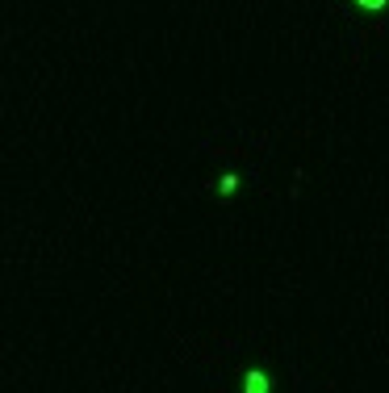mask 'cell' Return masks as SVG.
<instances>
[{
	"mask_svg": "<svg viewBox=\"0 0 389 393\" xmlns=\"http://www.w3.org/2000/svg\"><path fill=\"white\" fill-rule=\"evenodd\" d=\"M268 389H272L268 372H259V368H252V372H247V381H243V393H268Z\"/></svg>",
	"mask_w": 389,
	"mask_h": 393,
	"instance_id": "cell-1",
	"label": "cell"
},
{
	"mask_svg": "<svg viewBox=\"0 0 389 393\" xmlns=\"http://www.w3.org/2000/svg\"><path fill=\"white\" fill-rule=\"evenodd\" d=\"M218 188H222V193H235V188H239V176H235V172H226L222 180H218Z\"/></svg>",
	"mask_w": 389,
	"mask_h": 393,
	"instance_id": "cell-2",
	"label": "cell"
},
{
	"mask_svg": "<svg viewBox=\"0 0 389 393\" xmlns=\"http://www.w3.org/2000/svg\"><path fill=\"white\" fill-rule=\"evenodd\" d=\"M360 8H385V0H356Z\"/></svg>",
	"mask_w": 389,
	"mask_h": 393,
	"instance_id": "cell-3",
	"label": "cell"
}]
</instances>
